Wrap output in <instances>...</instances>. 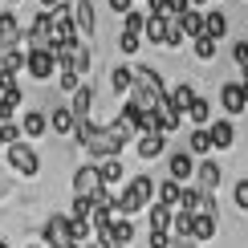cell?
I'll use <instances>...</instances> for the list:
<instances>
[{"instance_id":"1","label":"cell","mask_w":248,"mask_h":248,"mask_svg":"<svg viewBox=\"0 0 248 248\" xmlns=\"http://www.w3.org/2000/svg\"><path fill=\"white\" fill-rule=\"evenodd\" d=\"M134 126H126L122 118H114L110 126H94V122H78V142L90 151V159H118L122 151H126V142L134 139Z\"/></svg>"},{"instance_id":"2","label":"cell","mask_w":248,"mask_h":248,"mask_svg":"<svg viewBox=\"0 0 248 248\" xmlns=\"http://www.w3.org/2000/svg\"><path fill=\"white\" fill-rule=\"evenodd\" d=\"M114 203H118L122 216L142 212L147 203H155V179H151V175H134L126 187H122V200H114Z\"/></svg>"},{"instance_id":"3","label":"cell","mask_w":248,"mask_h":248,"mask_svg":"<svg viewBox=\"0 0 248 248\" xmlns=\"http://www.w3.org/2000/svg\"><path fill=\"white\" fill-rule=\"evenodd\" d=\"M8 167L16 175H25V179H33L41 171V159H37V151L29 147V142H13V147H8Z\"/></svg>"},{"instance_id":"4","label":"cell","mask_w":248,"mask_h":248,"mask_svg":"<svg viewBox=\"0 0 248 248\" xmlns=\"http://www.w3.org/2000/svg\"><path fill=\"white\" fill-rule=\"evenodd\" d=\"M25 74L33 81H49L57 74V53H49V49H33V53L25 57Z\"/></svg>"},{"instance_id":"5","label":"cell","mask_w":248,"mask_h":248,"mask_svg":"<svg viewBox=\"0 0 248 248\" xmlns=\"http://www.w3.org/2000/svg\"><path fill=\"white\" fill-rule=\"evenodd\" d=\"M41 240H45V248H65V244H74V236H69V216H49L45 228H41Z\"/></svg>"},{"instance_id":"6","label":"cell","mask_w":248,"mask_h":248,"mask_svg":"<svg viewBox=\"0 0 248 248\" xmlns=\"http://www.w3.org/2000/svg\"><path fill=\"white\" fill-rule=\"evenodd\" d=\"M167 171H171V183H179V187H191L195 183V159L187 151H175L171 163H167Z\"/></svg>"},{"instance_id":"7","label":"cell","mask_w":248,"mask_h":248,"mask_svg":"<svg viewBox=\"0 0 248 248\" xmlns=\"http://www.w3.org/2000/svg\"><path fill=\"white\" fill-rule=\"evenodd\" d=\"M220 179H224V167L212 163V159H203V163H195V183L191 187H200L203 195H212L216 187H220Z\"/></svg>"},{"instance_id":"8","label":"cell","mask_w":248,"mask_h":248,"mask_svg":"<svg viewBox=\"0 0 248 248\" xmlns=\"http://www.w3.org/2000/svg\"><path fill=\"white\" fill-rule=\"evenodd\" d=\"M220 106H224V114H228V118H236V114H244V110H248V98H244L240 81L220 86Z\"/></svg>"},{"instance_id":"9","label":"cell","mask_w":248,"mask_h":248,"mask_svg":"<svg viewBox=\"0 0 248 248\" xmlns=\"http://www.w3.org/2000/svg\"><path fill=\"white\" fill-rule=\"evenodd\" d=\"M69 16H74L78 33L94 37V29H98V16H94V0H74V8H69Z\"/></svg>"},{"instance_id":"10","label":"cell","mask_w":248,"mask_h":248,"mask_svg":"<svg viewBox=\"0 0 248 248\" xmlns=\"http://www.w3.org/2000/svg\"><path fill=\"white\" fill-rule=\"evenodd\" d=\"M208 134H212V151H232V142H236L232 118H216L212 126H208Z\"/></svg>"},{"instance_id":"11","label":"cell","mask_w":248,"mask_h":248,"mask_svg":"<svg viewBox=\"0 0 248 248\" xmlns=\"http://www.w3.org/2000/svg\"><path fill=\"white\" fill-rule=\"evenodd\" d=\"M126 179V167H122V159H106V163H98V183L102 187H114V183H122Z\"/></svg>"},{"instance_id":"12","label":"cell","mask_w":248,"mask_h":248,"mask_svg":"<svg viewBox=\"0 0 248 248\" xmlns=\"http://www.w3.org/2000/svg\"><path fill=\"white\" fill-rule=\"evenodd\" d=\"M74 118L78 122H90V110H94V86H86V81H81L78 86V94H74Z\"/></svg>"},{"instance_id":"13","label":"cell","mask_w":248,"mask_h":248,"mask_svg":"<svg viewBox=\"0 0 248 248\" xmlns=\"http://www.w3.org/2000/svg\"><path fill=\"white\" fill-rule=\"evenodd\" d=\"M175 25H179V33L183 37H191V41H200L203 37V13H195V8H187L183 16H171Z\"/></svg>"},{"instance_id":"14","label":"cell","mask_w":248,"mask_h":248,"mask_svg":"<svg viewBox=\"0 0 248 248\" xmlns=\"http://www.w3.org/2000/svg\"><path fill=\"white\" fill-rule=\"evenodd\" d=\"M94 187H102V183H98V167H94V163L78 167V171H74V195H90Z\"/></svg>"},{"instance_id":"15","label":"cell","mask_w":248,"mask_h":248,"mask_svg":"<svg viewBox=\"0 0 248 248\" xmlns=\"http://www.w3.org/2000/svg\"><path fill=\"white\" fill-rule=\"evenodd\" d=\"M224 33H228V16H224L220 8H208V13H203V37L220 41Z\"/></svg>"},{"instance_id":"16","label":"cell","mask_w":248,"mask_h":248,"mask_svg":"<svg viewBox=\"0 0 248 248\" xmlns=\"http://www.w3.org/2000/svg\"><path fill=\"white\" fill-rule=\"evenodd\" d=\"M45 130H49V118L41 114V110H25V122H20V134H25V139H41Z\"/></svg>"},{"instance_id":"17","label":"cell","mask_w":248,"mask_h":248,"mask_svg":"<svg viewBox=\"0 0 248 248\" xmlns=\"http://www.w3.org/2000/svg\"><path fill=\"white\" fill-rule=\"evenodd\" d=\"M49 126H53L57 134H78V118H74L69 106H57L53 114H49Z\"/></svg>"},{"instance_id":"18","label":"cell","mask_w":248,"mask_h":248,"mask_svg":"<svg viewBox=\"0 0 248 248\" xmlns=\"http://www.w3.org/2000/svg\"><path fill=\"white\" fill-rule=\"evenodd\" d=\"M25 106V90H13V94H0V122H13L16 118V110Z\"/></svg>"},{"instance_id":"19","label":"cell","mask_w":248,"mask_h":248,"mask_svg":"<svg viewBox=\"0 0 248 248\" xmlns=\"http://www.w3.org/2000/svg\"><path fill=\"white\" fill-rule=\"evenodd\" d=\"M167 33H171V16H147V29H142V37H147V41L167 45Z\"/></svg>"},{"instance_id":"20","label":"cell","mask_w":248,"mask_h":248,"mask_svg":"<svg viewBox=\"0 0 248 248\" xmlns=\"http://www.w3.org/2000/svg\"><path fill=\"white\" fill-rule=\"evenodd\" d=\"M208 151H212L208 126H191V130H187V155H208Z\"/></svg>"},{"instance_id":"21","label":"cell","mask_w":248,"mask_h":248,"mask_svg":"<svg viewBox=\"0 0 248 248\" xmlns=\"http://www.w3.org/2000/svg\"><path fill=\"white\" fill-rule=\"evenodd\" d=\"M167 147V134H139V159H155Z\"/></svg>"},{"instance_id":"22","label":"cell","mask_w":248,"mask_h":248,"mask_svg":"<svg viewBox=\"0 0 248 248\" xmlns=\"http://www.w3.org/2000/svg\"><path fill=\"white\" fill-rule=\"evenodd\" d=\"M187 118L195 122V126H212V102L195 94V98H191V106H187Z\"/></svg>"},{"instance_id":"23","label":"cell","mask_w":248,"mask_h":248,"mask_svg":"<svg viewBox=\"0 0 248 248\" xmlns=\"http://www.w3.org/2000/svg\"><path fill=\"white\" fill-rule=\"evenodd\" d=\"M155 114H159V130H163V134H171V130H179V122H183V114H179V110L171 106V98L163 102V106L155 110Z\"/></svg>"},{"instance_id":"24","label":"cell","mask_w":248,"mask_h":248,"mask_svg":"<svg viewBox=\"0 0 248 248\" xmlns=\"http://www.w3.org/2000/svg\"><path fill=\"white\" fill-rule=\"evenodd\" d=\"M147 220H151V232H171V224H175V212H171V208H163V203H155Z\"/></svg>"},{"instance_id":"25","label":"cell","mask_w":248,"mask_h":248,"mask_svg":"<svg viewBox=\"0 0 248 248\" xmlns=\"http://www.w3.org/2000/svg\"><path fill=\"white\" fill-rule=\"evenodd\" d=\"M155 195H159V203H163V208H171V212H175V208H179V195H183V187L167 179V183H159V187H155Z\"/></svg>"},{"instance_id":"26","label":"cell","mask_w":248,"mask_h":248,"mask_svg":"<svg viewBox=\"0 0 248 248\" xmlns=\"http://www.w3.org/2000/svg\"><path fill=\"white\" fill-rule=\"evenodd\" d=\"M212 236H216V216H195V220H191V240H212Z\"/></svg>"},{"instance_id":"27","label":"cell","mask_w":248,"mask_h":248,"mask_svg":"<svg viewBox=\"0 0 248 248\" xmlns=\"http://www.w3.org/2000/svg\"><path fill=\"white\" fill-rule=\"evenodd\" d=\"M110 90H114V94H130V90H134V69L118 65L114 74H110Z\"/></svg>"},{"instance_id":"28","label":"cell","mask_w":248,"mask_h":248,"mask_svg":"<svg viewBox=\"0 0 248 248\" xmlns=\"http://www.w3.org/2000/svg\"><path fill=\"white\" fill-rule=\"evenodd\" d=\"M191 49H195V57H200V61H216V53H220V41L200 37V41H191Z\"/></svg>"},{"instance_id":"29","label":"cell","mask_w":248,"mask_h":248,"mask_svg":"<svg viewBox=\"0 0 248 248\" xmlns=\"http://www.w3.org/2000/svg\"><path fill=\"white\" fill-rule=\"evenodd\" d=\"M142 29H147V16L130 8V13L122 16V33H134V37H142Z\"/></svg>"},{"instance_id":"30","label":"cell","mask_w":248,"mask_h":248,"mask_svg":"<svg viewBox=\"0 0 248 248\" xmlns=\"http://www.w3.org/2000/svg\"><path fill=\"white\" fill-rule=\"evenodd\" d=\"M232 61H236V69H240V74L248 69V41H236V45H232Z\"/></svg>"},{"instance_id":"31","label":"cell","mask_w":248,"mask_h":248,"mask_svg":"<svg viewBox=\"0 0 248 248\" xmlns=\"http://www.w3.org/2000/svg\"><path fill=\"white\" fill-rule=\"evenodd\" d=\"M232 203H236L240 212H248V179H240V183L232 187Z\"/></svg>"},{"instance_id":"32","label":"cell","mask_w":248,"mask_h":248,"mask_svg":"<svg viewBox=\"0 0 248 248\" xmlns=\"http://www.w3.org/2000/svg\"><path fill=\"white\" fill-rule=\"evenodd\" d=\"M90 208H114L110 191H106V187H94V191H90Z\"/></svg>"},{"instance_id":"33","label":"cell","mask_w":248,"mask_h":248,"mask_svg":"<svg viewBox=\"0 0 248 248\" xmlns=\"http://www.w3.org/2000/svg\"><path fill=\"white\" fill-rule=\"evenodd\" d=\"M139 45H142V37H134V33H118V49H122V53H139Z\"/></svg>"},{"instance_id":"34","label":"cell","mask_w":248,"mask_h":248,"mask_svg":"<svg viewBox=\"0 0 248 248\" xmlns=\"http://www.w3.org/2000/svg\"><path fill=\"white\" fill-rule=\"evenodd\" d=\"M171 240H175L171 232H151V236H147V244H151V248H171Z\"/></svg>"},{"instance_id":"35","label":"cell","mask_w":248,"mask_h":248,"mask_svg":"<svg viewBox=\"0 0 248 248\" xmlns=\"http://www.w3.org/2000/svg\"><path fill=\"white\" fill-rule=\"evenodd\" d=\"M147 8H151L147 16H167V0H147Z\"/></svg>"},{"instance_id":"36","label":"cell","mask_w":248,"mask_h":248,"mask_svg":"<svg viewBox=\"0 0 248 248\" xmlns=\"http://www.w3.org/2000/svg\"><path fill=\"white\" fill-rule=\"evenodd\" d=\"M106 4H110V8H114V13H118V16H126V13H130V4H134V0H106Z\"/></svg>"},{"instance_id":"37","label":"cell","mask_w":248,"mask_h":248,"mask_svg":"<svg viewBox=\"0 0 248 248\" xmlns=\"http://www.w3.org/2000/svg\"><path fill=\"white\" fill-rule=\"evenodd\" d=\"M240 90H244V98H248V69L240 74Z\"/></svg>"},{"instance_id":"38","label":"cell","mask_w":248,"mask_h":248,"mask_svg":"<svg viewBox=\"0 0 248 248\" xmlns=\"http://www.w3.org/2000/svg\"><path fill=\"white\" fill-rule=\"evenodd\" d=\"M187 4L195 8V13H200V8H203V4H208V0H187Z\"/></svg>"},{"instance_id":"39","label":"cell","mask_w":248,"mask_h":248,"mask_svg":"<svg viewBox=\"0 0 248 248\" xmlns=\"http://www.w3.org/2000/svg\"><path fill=\"white\" fill-rule=\"evenodd\" d=\"M0 151H8V142H4V134H0Z\"/></svg>"},{"instance_id":"40","label":"cell","mask_w":248,"mask_h":248,"mask_svg":"<svg viewBox=\"0 0 248 248\" xmlns=\"http://www.w3.org/2000/svg\"><path fill=\"white\" fill-rule=\"evenodd\" d=\"M110 248H130V244H110Z\"/></svg>"},{"instance_id":"41","label":"cell","mask_w":248,"mask_h":248,"mask_svg":"<svg viewBox=\"0 0 248 248\" xmlns=\"http://www.w3.org/2000/svg\"><path fill=\"white\" fill-rule=\"evenodd\" d=\"M0 78H4V61H0Z\"/></svg>"},{"instance_id":"42","label":"cell","mask_w":248,"mask_h":248,"mask_svg":"<svg viewBox=\"0 0 248 248\" xmlns=\"http://www.w3.org/2000/svg\"><path fill=\"white\" fill-rule=\"evenodd\" d=\"M0 248H8V244H4V240H0Z\"/></svg>"},{"instance_id":"43","label":"cell","mask_w":248,"mask_h":248,"mask_svg":"<svg viewBox=\"0 0 248 248\" xmlns=\"http://www.w3.org/2000/svg\"><path fill=\"white\" fill-rule=\"evenodd\" d=\"M86 248H98V244H86Z\"/></svg>"},{"instance_id":"44","label":"cell","mask_w":248,"mask_h":248,"mask_svg":"<svg viewBox=\"0 0 248 248\" xmlns=\"http://www.w3.org/2000/svg\"><path fill=\"white\" fill-rule=\"evenodd\" d=\"M13 4H20V0H13Z\"/></svg>"}]
</instances>
